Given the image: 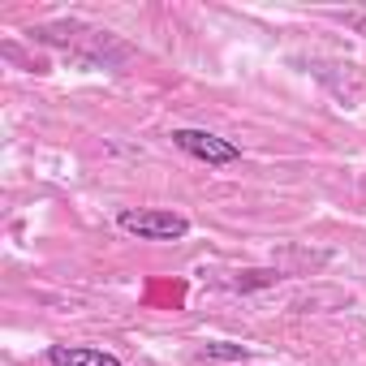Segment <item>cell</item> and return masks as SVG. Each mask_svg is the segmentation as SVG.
<instances>
[{"label": "cell", "instance_id": "obj_3", "mask_svg": "<svg viewBox=\"0 0 366 366\" xmlns=\"http://www.w3.org/2000/svg\"><path fill=\"white\" fill-rule=\"evenodd\" d=\"M48 366H121V362L104 349H91V345H52Z\"/></svg>", "mask_w": 366, "mask_h": 366}, {"label": "cell", "instance_id": "obj_4", "mask_svg": "<svg viewBox=\"0 0 366 366\" xmlns=\"http://www.w3.org/2000/svg\"><path fill=\"white\" fill-rule=\"evenodd\" d=\"M203 353L216 357V362H246V357H250V349H246V345H233V340H207Z\"/></svg>", "mask_w": 366, "mask_h": 366}, {"label": "cell", "instance_id": "obj_1", "mask_svg": "<svg viewBox=\"0 0 366 366\" xmlns=\"http://www.w3.org/2000/svg\"><path fill=\"white\" fill-rule=\"evenodd\" d=\"M117 224L125 233H134L138 242H181L190 233V220L181 212H164V207H142V212H121Z\"/></svg>", "mask_w": 366, "mask_h": 366}, {"label": "cell", "instance_id": "obj_2", "mask_svg": "<svg viewBox=\"0 0 366 366\" xmlns=\"http://www.w3.org/2000/svg\"><path fill=\"white\" fill-rule=\"evenodd\" d=\"M172 147H181L186 155L212 164V168H224V164H237L242 159V147L212 134V129H172Z\"/></svg>", "mask_w": 366, "mask_h": 366}]
</instances>
